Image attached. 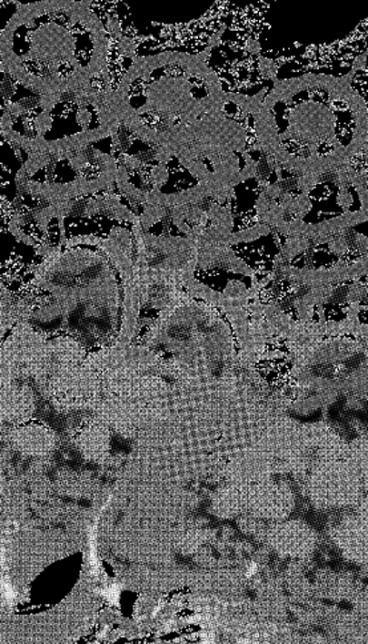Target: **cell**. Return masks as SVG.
Listing matches in <instances>:
<instances>
[{"mask_svg":"<svg viewBox=\"0 0 368 644\" xmlns=\"http://www.w3.org/2000/svg\"><path fill=\"white\" fill-rule=\"evenodd\" d=\"M8 443L14 450L28 456H47L57 445V435L54 430L40 424L15 425L7 434Z\"/></svg>","mask_w":368,"mask_h":644,"instance_id":"cell-5","label":"cell"},{"mask_svg":"<svg viewBox=\"0 0 368 644\" xmlns=\"http://www.w3.org/2000/svg\"><path fill=\"white\" fill-rule=\"evenodd\" d=\"M91 3H16L0 36L2 74L51 108L71 92L106 90L111 39Z\"/></svg>","mask_w":368,"mask_h":644,"instance_id":"cell-2","label":"cell"},{"mask_svg":"<svg viewBox=\"0 0 368 644\" xmlns=\"http://www.w3.org/2000/svg\"><path fill=\"white\" fill-rule=\"evenodd\" d=\"M258 143L275 169L322 178L353 165L368 140V112L346 77L275 80L254 111Z\"/></svg>","mask_w":368,"mask_h":644,"instance_id":"cell-1","label":"cell"},{"mask_svg":"<svg viewBox=\"0 0 368 644\" xmlns=\"http://www.w3.org/2000/svg\"><path fill=\"white\" fill-rule=\"evenodd\" d=\"M35 413V395L27 384L13 381L2 383V419L14 425L31 421Z\"/></svg>","mask_w":368,"mask_h":644,"instance_id":"cell-6","label":"cell"},{"mask_svg":"<svg viewBox=\"0 0 368 644\" xmlns=\"http://www.w3.org/2000/svg\"><path fill=\"white\" fill-rule=\"evenodd\" d=\"M213 46L203 53L165 51L154 56H134L123 77L106 94L112 123H122L141 139L165 146L175 129L220 107L229 92L209 67Z\"/></svg>","mask_w":368,"mask_h":644,"instance_id":"cell-3","label":"cell"},{"mask_svg":"<svg viewBox=\"0 0 368 644\" xmlns=\"http://www.w3.org/2000/svg\"><path fill=\"white\" fill-rule=\"evenodd\" d=\"M45 244L36 250L43 261L34 267L31 284L51 292L56 302L77 306L82 302L111 301L116 295L114 264L106 255L87 250Z\"/></svg>","mask_w":368,"mask_h":644,"instance_id":"cell-4","label":"cell"},{"mask_svg":"<svg viewBox=\"0 0 368 644\" xmlns=\"http://www.w3.org/2000/svg\"><path fill=\"white\" fill-rule=\"evenodd\" d=\"M75 445L85 459L104 463L111 451V428L94 416L77 430Z\"/></svg>","mask_w":368,"mask_h":644,"instance_id":"cell-7","label":"cell"}]
</instances>
